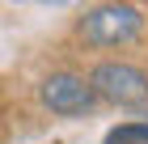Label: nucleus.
<instances>
[{
    "instance_id": "nucleus-1",
    "label": "nucleus",
    "mask_w": 148,
    "mask_h": 144,
    "mask_svg": "<svg viewBox=\"0 0 148 144\" xmlns=\"http://www.w3.org/2000/svg\"><path fill=\"white\" fill-rule=\"evenodd\" d=\"M144 30V13L136 4H97L80 17V38L93 47H123Z\"/></svg>"
},
{
    "instance_id": "nucleus-2",
    "label": "nucleus",
    "mask_w": 148,
    "mask_h": 144,
    "mask_svg": "<svg viewBox=\"0 0 148 144\" xmlns=\"http://www.w3.org/2000/svg\"><path fill=\"white\" fill-rule=\"evenodd\" d=\"M93 93L106 102H119V106H140V102H148V72L136 64H97L93 68V76H89Z\"/></svg>"
},
{
    "instance_id": "nucleus-3",
    "label": "nucleus",
    "mask_w": 148,
    "mask_h": 144,
    "mask_svg": "<svg viewBox=\"0 0 148 144\" xmlns=\"http://www.w3.org/2000/svg\"><path fill=\"white\" fill-rule=\"evenodd\" d=\"M38 93H42V102L55 114H85V110H93V102H97L93 85L85 76H76V72H51Z\"/></svg>"
},
{
    "instance_id": "nucleus-4",
    "label": "nucleus",
    "mask_w": 148,
    "mask_h": 144,
    "mask_svg": "<svg viewBox=\"0 0 148 144\" xmlns=\"http://www.w3.org/2000/svg\"><path fill=\"white\" fill-rule=\"evenodd\" d=\"M106 144H148V123H119Z\"/></svg>"
}]
</instances>
